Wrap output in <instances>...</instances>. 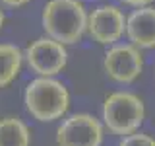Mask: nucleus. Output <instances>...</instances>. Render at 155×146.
I'll list each match as a JSON object with an SVG mask.
<instances>
[{"instance_id":"1","label":"nucleus","mask_w":155,"mask_h":146,"mask_svg":"<svg viewBox=\"0 0 155 146\" xmlns=\"http://www.w3.org/2000/svg\"><path fill=\"white\" fill-rule=\"evenodd\" d=\"M41 22L48 37L62 45H74L87 33V10L81 0H48Z\"/></svg>"},{"instance_id":"2","label":"nucleus","mask_w":155,"mask_h":146,"mask_svg":"<svg viewBox=\"0 0 155 146\" xmlns=\"http://www.w3.org/2000/svg\"><path fill=\"white\" fill-rule=\"evenodd\" d=\"M23 101L33 119L51 123L54 119H60L68 111L70 94L66 86L52 76H39L27 84Z\"/></svg>"},{"instance_id":"3","label":"nucleus","mask_w":155,"mask_h":146,"mask_svg":"<svg viewBox=\"0 0 155 146\" xmlns=\"http://www.w3.org/2000/svg\"><path fill=\"white\" fill-rule=\"evenodd\" d=\"M145 117L143 101L132 92H114L103 103V123L113 134H132Z\"/></svg>"},{"instance_id":"4","label":"nucleus","mask_w":155,"mask_h":146,"mask_svg":"<svg viewBox=\"0 0 155 146\" xmlns=\"http://www.w3.org/2000/svg\"><path fill=\"white\" fill-rule=\"evenodd\" d=\"M27 66L39 76H56L64 70L68 62V51L66 45L60 41H54L52 37H39L31 41L23 53Z\"/></svg>"},{"instance_id":"5","label":"nucleus","mask_w":155,"mask_h":146,"mask_svg":"<svg viewBox=\"0 0 155 146\" xmlns=\"http://www.w3.org/2000/svg\"><path fill=\"white\" fill-rule=\"evenodd\" d=\"M103 66L110 80L118 84H130L138 80L143 70L142 49H138L132 43H114L107 49Z\"/></svg>"},{"instance_id":"6","label":"nucleus","mask_w":155,"mask_h":146,"mask_svg":"<svg viewBox=\"0 0 155 146\" xmlns=\"http://www.w3.org/2000/svg\"><path fill=\"white\" fill-rule=\"evenodd\" d=\"M87 33L99 45H114L126 33V16L114 4H101L87 14Z\"/></svg>"},{"instance_id":"7","label":"nucleus","mask_w":155,"mask_h":146,"mask_svg":"<svg viewBox=\"0 0 155 146\" xmlns=\"http://www.w3.org/2000/svg\"><path fill=\"white\" fill-rule=\"evenodd\" d=\"M103 127L93 115L76 113L62 121L56 130L58 146H101Z\"/></svg>"},{"instance_id":"8","label":"nucleus","mask_w":155,"mask_h":146,"mask_svg":"<svg viewBox=\"0 0 155 146\" xmlns=\"http://www.w3.org/2000/svg\"><path fill=\"white\" fill-rule=\"evenodd\" d=\"M124 35L138 49H155V6L134 8L126 16Z\"/></svg>"},{"instance_id":"9","label":"nucleus","mask_w":155,"mask_h":146,"mask_svg":"<svg viewBox=\"0 0 155 146\" xmlns=\"http://www.w3.org/2000/svg\"><path fill=\"white\" fill-rule=\"evenodd\" d=\"M23 64L21 49L12 43H0V88L12 84Z\"/></svg>"},{"instance_id":"10","label":"nucleus","mask_w":155,"mask_h":146,"mask_svg":"<svg viewBox=\"0 0 155 146\" xmlns=\"http://www.w3.org/2000/svg\"><path fill=\"white\" fill-rule=\"evenodd\" d=\"M0 146H29V129L16 117L0 119Z\"/></svg>"},{"instance_id":"11","label":"nucleus","mask_w":155,"mask_h":146,"mask_svg":"<svg viewBox=\"0 0 155 146\" xmlns=\"http://www.w3.org/2000/svg\"><path fill=\"white\" fill-rule=\"evenodd\" d=\"M118 146H155V138H151L149 134L132 133V134H126Z\"/></svg>"},{"instance_id":"12","label":"nucleus","mask_w":155,"mask_h":146,"mask_svg":"<svg viewBox=\"0 0 155 146\" xmlns=\"http://www.w3.org/2000/svg\"><path fill=\"white\" fill-rule=\"evenodd\" d=\"M31 0H0V4L6 8H21V6H27Z\"/></svg>"},{"instance_id":"13","label":"nucleus","mask_w":155,"mask_h":146,"mask_svg":"<svg viewBox=\"0 0 155 146\" xmlns=\"http://www.w3.org/2000/svg\"><path fill=\"white\" fill-rule=\"evenodd\" d=\"M126 6H132V8H140V6H147V4H153L155 0H120Z\"/></svg>"},{"instance_id":"14","label":"nucleus","mask_w":155,"mask_h":146,"mask_svg":"<svg viewBox=\"0 0 155 146\" xmlns=\"http://www.w3.org/2000/svg\"><path fill=\"white\" fill-rule=\"evenodd\" d=\"M4 22H6V16H4L2 8H0V31H2V27H4Z\"/></svg>"}]
</instances>
